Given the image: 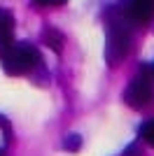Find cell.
<instances>
[{
	"mask_svg": "<svg viewBox=\"0 0 154 156\" xmlns=\"http://www.w3.org/2000/svg\"><path fill=\"white\" fill-rule=\"evenodd\" d=\"M45 40H47V44H49L54 51H61V49H63V35H61L58 30H54V28H51V30H47Z\"/></svg>",
	"mask_w": 154,
	"mask_h": 156,
	"instance_id": "7",
	"label": "cell"
},
{
	"mask_svg": "<svg viewBox=\"0 0 154 156\" xmlns=\"http://www.w3.org/2000/svg\"><path fill=\"white\" fill-rule=\"evenodd\" d=\"M152 75H154V65H152Z\"/></svg>",
	"mask_w": 154,
	"mask_h": 156,
	"instance_id": "11",
	"label": "cell"
},
{
	"mask_svg": "<svg viewBox=\"0 0 154 156\" xmlns=\"http://www.w3.org/2000/svg\"><path fill=\"white\" fill-rule=\"evenodd\" d=\"M0 156H5V151H0Z\"/></svg>",
	"mask_w": 154,
	"mask_h": 156,
	"instance_id": "10",
	"label": "cell"
},
{
	"mask_svg": "<svg viewBox=\"0 0 154 156\" xmlns=\"http://www.w3.org/2000/svg\"><path fill=\"white\" fill-rule=\"evenodd\" d=\"M0 58H2V70L16 77V75H28L40 63V51L31 44H14Z\"/></svg>",
	"mask_w": 154,
	"mask_h": 156,
	"instance_id": "1",
	"label": "cell"
},
{
	"mask_svg": "<svg viewBox=\"0 0 154 156\" xmlns=\"http://www.w3.org/2000/svg\"><path fill=\"white\" fill-rule=\"evenodd\" d=\"M79 144H82L79 135H68V137H65V142H63V149H68V151H77V149H79Z\"/></svg>",
	"mask_w": 154,
	"mask_h": 156,
	"instance_id": "8",
	"label": "cell"
},
{
	"mask_svg": "<svg viewBox=\"0 0 154 156\" xmlns=\"http://www.w3.org/2000/svg\"><path fill=\"white\" fill-rule=\"evenodd\" d=\"M140 140L145 144H149V147H154V119H147L140 126Z\"/></svg>",
	"mask_w": 154,
	"mask_h": 156,
	"instance_id": "6",
	"label": "cell"
},
{
	"mask_svg": "<svg viewBox=\"0 0 154 156\" xmlns=\"http://www.w3.org/2000/svg\"><path fill=\"white\" fill-rule=\"evenodd\" d=\"M124 100H126L128 107H133V110H140L145 105L152 100V86L145 77H133L131 79V84L126 86V91H124Z\"/></svg>",
	"mask_w": 154,
	"mask_h": 156,
	"instance_id": "3",
	"label": "cell"
},
{
	"mask_svg": "<svg viewBox=\"0 0 154 156\" xmlns=\"http://www.w3.org/2000/svg\"><path fill=\"white\" fill-rule=\"evenodd\" d=\"M124 16L133 23H147L154 16V0H126Z\"/></svg>",
	"mask_w": 154,
	"mask_h": 156,
	"instance_id": "4",
	"label": "cell"
},
{
	"mask_svg": "<svg viewBox=\"0 0 154 156\" xmlns=\"http://www.w3.org/2000/svg\"><path fill=\"white\" fill-rule=\"evenodd\" d=\"M38 7H56V5H65L68 0H33Z\"/></svg>",
	"mask_w": 154,
	"mask_h": 156,
	"instance_id": "9",
	"label": "cell"
},
{
	"mask_svg": "<svg viewBox=\"0 0 154 156\" xmlns=\"http://www.w3.org/2000/svg\"><path fill=\"white\" fill-rule=\"evenodd\" d=\"M14 47V16L7 9H0V56Z\"/></svg>",
	"mask_w": 154,
	"mask_h": 156,
	"instance_id": "5",
	"label": "cell"
},
{
	"mask_svg": "<svg viewBox=\"0 0 154 156\" xmlns=\"http://www.w3.org/2000/svg\"><path fill=\"white\" fill-rule=\"evenodd\" d=\"M108 44H105V61L110 65H119L124 61L131 44V35H128V26L122 19H108Z\"/></svg>",
	"mask_w": 154,
	"mask_h": 156,
	"instance_id": "2",
	"label": "cell"
}]
</instances>
